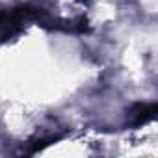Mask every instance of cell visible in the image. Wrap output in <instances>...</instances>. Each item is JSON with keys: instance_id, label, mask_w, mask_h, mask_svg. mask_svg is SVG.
<instances>
[{"instance_id": "cell-1", "label": "cell", "mask_w": 158, "mask_h": 158, "mask_svg": "<svg viewBox=\"0 0 158 158\" xmlns=\"http://www.w3.org/2000/svg\"><path fill=\"white\" fill-rule=\"evenodd\" d=\"M156 114V104H147V106H139L138 112H136V119L134 123L136 125H141V123H149Z\"/></svg>"}]
</instances>
